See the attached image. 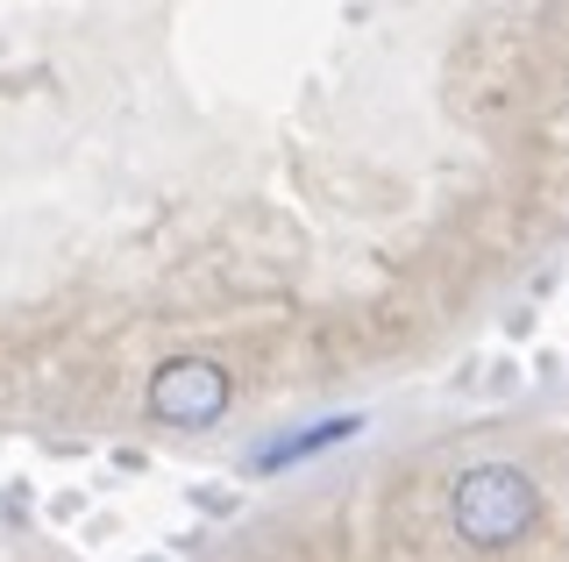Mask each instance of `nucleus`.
Here are the masks:
<instances>
[{
	"mask_svg": "<svg viewBox=\"0 0 569 562\" xmlns=\"http://www.w3.org/2000/svg\"><path fill=\"white\" fill-rule=\"evenodd\" d=\"M349 434H363V413H328L320 428H299V434H278V442H263L257 455H249V470H257V478H271V470L299 463V455H320V449L349 442Z\"/></svg>",
	"mask_w": 569,
	"mask_h": 562,
	"instance_id": "3",
	"label": "nucleus"
},
{
	"mask_svg": "<svg viewBox=\"0 0 569 562\" xmlns=\"http://www.w3.org/2000/svg\"><path fill=\"white\" fill-rule=\"evenodd\" d=\"M449 520L470 549H512L541 520V491L520 463H470L449 491Z\"/></svg>",
	"mask_w": 569,
	"mask_h": 562,
	"instance_id": "1",
	"label": "nucleus"
},
{
	"mask_svg": "<svg viewBox=\"0 0 569 562\" xmlns=\"http://www.w3.org/2000/svg\"><path fill=\"white\" fill-rule=\"evenodd\" d=\"M228 399H236V384H228V371L213 357H171L150 371L142 407H150V420H164V428H213L228 413Z\"/></svg>",
	"mask_w": 569,
	"mask_h": 562,
	"instance_id": "2",
	"label": "nucleus"
}]
</instances>
